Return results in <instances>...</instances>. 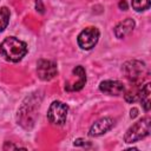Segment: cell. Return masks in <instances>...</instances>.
<instances>
[{
  "mask_svg": "<svg viewBox=\"0 0 151 151\" xmlns=\"http://www.w3.org/2000/svg\"><path fill=\"white\" fill-rule=\"evenodd\" d=\"M0 52L5 57V59L17 63V61H20L26 55L27 45L26 42L19 40L15 37H8L1 42Z\"/></svg>",
  "mask_w": 151,
  "mask_h": 151,
  "instance_id": "cell-1",
  "label": "cell"
},
{
  "mask_svg": "<svg viewBox=\"0 0 151 151\" xmlns=\"http://www.w3.org/2000/svg\"><path fill=\"white\" fill-rule=\"evenodd\" d=\"M150 118H143L140 120H138L137 123H134L125 133L124 136V140L125 143H136L143 138H145L146 136H149L150 133Z\"/></svg>",
  "mask_w": 151,
  "mask_h": 151,
  "instance_id": "cell-2",
  "label": "cell"
},
{
  "mask_svg": "<svg viewBox=\"0 0 151 151\" xmlns=\"http://www.w3.org/2000/svg\"><path fill=\"white\" fill-rule=\"evenodd\" d=\"M68 112V106L61 101H53L47 111V119L53 125H63L66 120Z\"/></svg>",
  "mask_w": 151,
  "mask_h": 151,
  "instance_id": "cell-3",
  "label": "cell"
},
{
  "mask_svg": "<svg viewBox=\"0 0 151 151\" xmlns=\"http://www.w3.org/2000/svg\"><path fill=\"white\" fill-rule=\"evenodd\" d=\"M123 71L130 81L137 83L146 73V66L139 60H130L123 65Z\"/></svg>",
  "mask_w": 151,
  "mask_h": 151,
  "instance_id": "cell-4",
  "label": "cell"
},
{
  "mask_svg": "<svg viewBox=\"0 0 151 151\" xmlns=\"http://www.w3.org/2000/svg\"><path fill=\"white\" fill-rule=\"evenodd\" d=\"M99 39V29L97 27H86L78 35V45L83 50H91Z\"/></svg>",
  "mask_w": 151,
  "mask_h": 151,
  "instance_id": "cell-5",
  "label": "cell"
},
{
  "mask_svg": "<svg viewBox=\"0 0 151 151\" xmlns=\"http://www.w3.org/2000/svg\"><path fill=\"white\" fill-rule=\"evenodd\" d=\"M85 83H86L85 70L83 66L78 65L73 68L71 79L65 84V90L66 91H79L84 87Z\"/></svg>",
  "mask_w": 151,
  "mask_h": 151,
  "instance_id": "cell-6",
  "label": "cell"
},
{
  "mask_svg": "<svg viewBox=\"0 0 151 151\" xmlns=\"http://www.w3.org/2000/svg\"><path fill=\"white\" fill-rule=\"evenodd\" d=\"M57 64L51 60L40 59L37 64V73L41 80H51L57 76Z\"/></svg>",
  "mask_w": 151,
  "mask_h": 151,
  "instance_id": "cell-7",
  "label": "cell"
},
{
  "mask_svg": "<svg viewBox=\"0 0 151 151\" xmlns=\"http://www.w3.org/2000/svg\"><path fill=\"white\" fill-rule=\"evenodd\" d=\"M113 125H114V119H112L111 117H104V118L97 120L94 124H92V126L90 127L88 134L92 137L104 134L105 132L111 130L113 127Z\"/></svg>",
  "mask_w": 151,
  "mask_h": 151,
  "instance_id": "cell-8",
  "label": "cell"
},
{
  "mask_svg": "<svg viewBox=\"0 0 151 151\" xmlns=\"http://www.w3.org/2000/svg\"><path fill=\"white\" fill-rule=\"evenodd\" d=\"M99 90L110 96H120L125 92V86L118 80H104L99 85Z\"/></svg>",
  "mask_w": 151,
  "mask_h": 151,
  "instance_id": "cell-9",
  "label": "cell"
},
{
  "mask_svg": "<svg viewBox=\"0 0 151 151\" xmlns=\"http://www.w3.org/2000/svg\"><path fill=\"white\" fill-rule=\"evenodd\" d=\"M134 28V20L131 19V18H127L125 20H123L122 22H119L116 28H114V34L117 38L119 39H123L125 38L126 35H129Z\"/></svg>",
  "mask_w": 151,
  "mask_h": 151,
  "instance_id": "cell-10",
  "label": "cell"
},
{
  "mask_svg": "<svg viewBox=\"0 0 151 151\" xmlns=\"http://www.w3.org/2000/svg\"><path fill=\"white\" fill-rule=\"evenodd\" d=\"M151 84L146 83L143 87H140L139 91V100L142 103V106L144 107L145 111H149L151 107V100H150V94H151V90H150Z\"/></svg>",
  "mask_w": 151,
  "mask_h": 151,
  "instance_id": "cell-11",
  "label": "cell"
},
{
  "mask_svg": "<svg viewBox=\"0 0 151 151\" xmlns=\"http://www.w3.org/2000/svg\"><path fill=\"white\" fill-rule=\"evenodd\" d=\"M9 15H11V13L7 7L0 8V32H2L7 27V25L9 22Z\"/></svg>",
  "mask_w": 151,
  "mask_h": 151,
  "instance_id": "cell-12",
  "label": "cell"
},
{
  "mask_svg": "<svg viewBox=\"0 0 151 151\" xmlns=\"http://www.w3.org/2000/svg\"><path fill=\"white\" fill-rule=\"evenodd\" d=\"M150 4H151V0H132L131 1L132 8L137 12H142V11L147 9L150 7Z\"/></svg>",
  "mask_w": 151,
  "mask_h": 151,
  "instance_id": "cell-13",
  "label": "cell"
},
{
  "mask_svg": "<svg viewBox=\"0 0 151 151\" xmlns=\"http://www.w3.org/2000/svg\"><path fill=\"white\" fill-rule=\"evenodd\" d=\"M139 91H140V87H134V88H131L130 91L126 92L125 94V100L127 103H134L137 100H139Z\"/></svg>",
  "mask_w": 151,
  "mask_h": 151,
  "instance_id": "cell-14",
  "label": "cell"
},
{
  "mask_svg": "<svg viewBox=\"0 0 151 151\" xmlns=\"http://www.w3.org/2000/svg\"><path fill=\"white\" fill-rule=\"evenodd\" d=\"M35 6H37V11H39L40 13H44V6L41 0H35Z\"/></svg>",
  "mask_w": 151,
  "mask_h": 151,
  "instance_id": "cell-15",
  "label": "cell"
},
{
  "mask_svg": "<svg viewBox=\"0 0 151 151\" xmlns=\"http://www.w3.org/2000/svg\"><path fill=\"white\" fill-rule=\"evenodd\" d=\"M4 149H5V150H7V149H21V146H18V145H12V144L6 143V144H5V146H4Z\"/></svg>",
  "mask_w": 151,
  "mask_h": 151,
  "instance_id": "cell-16",
  "label": "cell"
},
{
  "mask_svg": "<svg viewBox=\"0 0 151 151\" xmlns=\"http://www.w3.org/2000/svg\"><path fill=\"white\" fill-rule=\"evenodd\" d=\"M137 114H138V110H137V109H132V110L130 111V117H131V118L137 117Z\"/></svg>",
  "mask_w": 151,
  "mask_h": 151,
  "instance_id": "cell-17",
  "label": "cell"
},
{
  "mask_svg": "<svg viewBox=\"0 0 151 151\" xmlns=\"http://www.w3.org/2000/svg\"><path fill=\"white\" fill-rule=\"evenodd\" d=\"M119 7H120L122 9H124V11L127 8V5H126L125 0H120V2H119Z\"/></svg>",
  "mask_w": 151,
  "mask_h": 151,
  "instance_id": "cell-18",
  "label": "cell"
},
{
  "mask_svg": "<svg viewBox=\"0 0 151 151\" xmlns=\"http://www.w3.org/2000/svg\"><path fill=\"white\" fill-rule=\"evenodd\" d=\"M84 142H85L84 139H77V140L74 142V145H77V146H79V145H84V144H85Z\"/></svg>",
  "mask_w": 151,
  "mask_h": 151,
  "instance_id": "cell-19",
  "label": "cell"
}]
</instances>
